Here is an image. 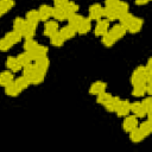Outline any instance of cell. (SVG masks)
<instances>
[{
  "label": "cell",
  "mask_w": 152,
  "mask_h": 152,
  "mask_svg": "<svg viewBox=\"0 0 152 152\" xmlns=\"http://www.w3.org/2000/svg\"><path fill=\"white\" fill-rule=\"evenodd\" d=\"M131 82L133 86H137V84H145L147 82H151V78L146 75V71H145V68L144 66H138L133 74H132V77H131Z\"/></svg>",
  "instance_id": "6da1fadb"
},
{
  "label": "cell",
  "mask_w": 152,
  "mask_h": 152,
  "mask_svg": "<svg viewBox=\"0 0 152 152\" xmlns=\"http://www.w3.org/2000/svg\"><path fill=\"white\" fill-rule=\"evenodd\" d=\"M103 18V7L100 4H94L89 7V19L90 20H100Z\"/></svg>",
  "instance_id": "7a4b0ae2"
},
{
  "label": "cell",
  "mask_w": 152,
  "mask_h": 152,
  "mask_svg": "<svg viewBox=\"0 0 152 152\" xmlns=\"http://www.w3.org/2000/svg\"><path fill=\"white\" fill-rule=\"evenodd\" d=\"M131 112V103L127 101V100H120L116 109H115V113L118 116H127Z\"/></svg>",
  "instance_id": "3957f363"
},
{
  "label": "cell",
  "mask_w": 152,
  "mask_h": 152,
  "mask_svg": "<svg viewBox=\"0 0 152 152\" xmlns=\"http://www.w3.org/2000/svg\"><path fill=\"white\" fill-rule=\"evenodd\" d=\"M108 30H109V21L107 19H100V20H97L94 33L96 36H103L104 33L108 32Z\"/></svg>",
  "instance_id": "277c9868"
},
{
  "label": "cell",
  "mask_w": 152,
  "mask_h": 152,
  "mask_svg": "<svg viewBox=\"0 0 152 152\" xmlns=\"http://www.w3.org/2000/svg\"><path fill=\"white\" fill-rule=\"evenodd\" d=\"M33 65H34V68H36L37 71H40V72L45 74L48 71V69H49L50 61H49V58L46 56L45 57H40V58H37L34 61V64Z\"/></svg>",
  "instance_id": "5b68a950"
},
{
  "label": "cell",
  "mask_w": 152,
  "mask_h": 152,
  "mask_svg": "<svg viewBox=\"0 0 152 152\" xmlns=\"http://www.w3.org/2000/svg\"><path fill=\"white\" fill-rule=\"evenodd\" d=\"M56 32H58V23L57 21H52V20L45 21V25H44V36L51 37Z\"/></svg>",
  "instance_id": "8992f818"
},
{
  "label": "cell",
  "mask_w": 152,
  "mask_h": 152,
  "mask_svg": "<svg viewBox=\"0 0 152 152\" xmlns=\"http://www.w3.org/2000/svg\"><path fill=\"white\" fill-rule=\"evenodd\" d=\"M48 51L49 49L45 46V45H37L32 51H30V55L32 57L33 61H36L37 58H40V57H45L48 55Z\"/></svg>",
  "instance_id": "52a82bcc"
},
{
  "label": "cell",
  "mask_w": 152,
  "mask_h": 152,
  "mask_svg": "<svg viewBox=\"0 0 152 152\" xmlns=\"http://www.w3.org/2000/svg\"><path fill=\"white\" fill-rule=\"evenodd\" d=\"M135 127H138V119H137V116H134V115H132V116H126V119L124 120V122H122V128H124V131H126V132H131L133 128H135Z\"/></svg>",
  "instance_id": "ba28073f"
},
{
  "label": "cell",
  "mask_w": 152,
  "mask_h": 152,
  "mask_svg": "<svg viewBox=\"0 0 152 152\" xmlns=\"http://www.w3.org/2000/svg\"><path fill=\"white\" fill-rule=\"evenodd\" d=\"M131 112L137 116V118H144L147 115L144 106L141 102H133L131 103Z\"/></svg>",
  "instance_id": "9c48e42d"
},
{
  "label": "cell",
  "mask_w": 152,
  "mask_h": 152,
  "mask_svg": "<svg viewBox=\"0 0 152 152\" xmlns=\"http://www.w3.org/2000/svg\"><path fill=\"white\" fill-rule=\"evenodd\" d=\"M38 13H39L40 20L48 21L52 17V7H50L49 5H42L38 10Z\"/></svg>",
  "instance_id": "30bf717a"
},
{
  "label": "cell",
  "mask_w": 152,
  "mask_h": 152,
  "mask_svg": "<svg viewBox=\"0 0 152 152\" xmlns=\"http://www.w3.org/2000/svg\"><path fill=\"white\" fill-rule=\"evenodd\" d=\"M126 27H124L122 25H120V24H118V25H114L110 30H108V32L115 38V40H119L120 38H122L124 36H125V33H126Z\"/></svg>",
  "instance_id": "8fae6325"
},
{
  "label": "cell",
  "mask_w": 152,
  "mask_h": 152,
  "mask_svg": "<svg viewBox=\"0 0 152 152\" xmlns=\"http://www.w3.org/2000/svg\"><path fill=\"white\" fill-rule=\"evenodd\" d=\"M106 88H107L106 82H102V81H96V82H94V83L90 86L89 93H90L91 95H99L100 93L106 91Z\"/></svg>",
  "instance_id": "7c38bea8"
},
{
  "label": "cell",
  "mask_w": 152,
  "mask_h": 152,
  "mask_svg": "<svg viewBox=\"0 0 152 152\" xmlns=\"http://www.w3.org/2000/svg\"><path fill=\"white\" fill-rule=\"evenodd\" d=\"M141 27H142V19L137 18V17H133V20L128 25L127 31L131 32V33H138Z\"/></svg>",
  "instance_id": "4fadbf2b"
},
{
  "label": "cell",
  "mask_w": 152,
  "mask_h": 152,
  "mask_svg": "<svg viewBox=\"0 0 152 152\" xmlns=\"http://www.w3.org/2000/svg\"><path fill=\"white\" fill-rule=\"evenodd\" d=\"M90 28H91V20L89 18H84L81 21V24L77 26L76 32L80 33V34H86V33H88L90 31Z\"/></svg>",
  "instance_id": "5bb4252c"
},
{
  "label": "cell",
  "mask_w": 152,
  "mask_h": 152,
  "mask_svg": "<svg viewBox=\"0 0 152 152\" xmlns=\"http://www.w3.org/2000/svg\"><path fill=\"white\" fill-rule=\"evenodd\" d=\"M6 66H7L8 70L12 71V72H17V71H19V70L21 69V65H20V63L18 62L17 57H8V58L6 59Z\"/></svg>",
  "instance_id": "9a60e30c"
},
{
  "label": "cell",
  "mask_w": 152,
  "mask_h": 152,
  "mask_svg": "<svg viewBox=\"0 0 152 152\" xmlns=\"http://www.w3.org/2000/svg\"><path fill=\"white\" fill-rule=\"evenodd\" d=\"M25 20H26V23H28V24L37 25V24L40 21V18H39V13H38V11H36V10H31V11H28V12L26 13Z\"/></svg>",
  "instance_id": "2e32d148"
},
{
  "label": "cell",
  "mask_w": 152,
  "mask_h": 152,
  "mask_svg": "<svg viewBox=\"0 0 152 152\" xmlns=\"http://www.w3.org/2000/svg\"><path fill=\"white\" fill-rule=\"evenodd\" d=\"M59 34L64 38V40H68V39H71L75 34H76V30L70 26V25H66V26H63L59 31Z\"/></svg>",
  "instance_id": "e0dca14e"
},
{
  "label": "cell",
  "mask_w": 152,
  "mask_h": 152,
  "mask_svg": "<svg viewBox=\"0 0 152 152\" xmlns=\"http://www.w3.org/2000/svg\"><path fill=\"white\" fill-rule=\"evenodd\" d=\"M103 17L108 20V21H114L118 19L116 12L114 10V6H106L103 7Z\"/></svg>",
  "instance_id": "ac0fdd59"
},
{
  "label": "cell",
  "mask_w": 152,
  "mask_h": 152,
  "mask_svg": "<svg viewBox=\"0 0 152 152\" xmlns=\"http://www.w3.org/2000/svg\"><path fill=\"white\" fill-rule=\"evenodd\" d=\"M52 17L57 21H64V20H66V14H65L63 7H61V6H55L52 8Z\"/></svg>",
  "instance_id": "d6986e66"
},
{
  "label": "cell",
  "mask_w": 152,
  "mask_h": 152,
  "mask_svg": "<svg viewBox=\"0 0 152 152\" xmlns=\"http://www.w3.org/2000/svg\"><path fill=\"white\" fill-rule=\"evenodd\" d=\"M5 93H6V95H8V96H11V97H15V96H18L21 91H20V89L15 86V83H14V81H13V82L8 83V84L5 87Z\"/></svg>",
  "instance_id": "ffe728a7"
},
{
  "label": "cell",
  "mask_w": 152,
  "mask_h": 152,
  "mask_svg": "<svg viewBox=\"0 0 152 152\" xmlns=\"http://www.w3.org/2000/svg\"><path fill=\"white\" fill-rule=\"evenodd\" d=\"M129 133V139H131V141L132 142H140L144 138H145V135L142 134V132L139 129V127H135V128H133L131 132H128Z\"/></svg>",
  "instance_id": "44dd1931"
},
{
  "label": "cell",
  "mask_w": 152,
  "mask_h": 152,
  "mask_svg": "<svg viewBox=\"0 0 152 152\" xmlns=\"http://www.w3.org/2000/svg\"><path fill=\"white\" fill-rule=\"evenodd\" d=\"M114 10L116 12V15H118V19L124 15L125 13L128 12V4L127 2H124V1H118L115 5H114Z\"/></svg>",
  "instance_id": "7402d4cb"
},
{
  "label": "cell",
  "mask_w": 152,
  "mask_h": 152,
  "mask_svg": "<svg viewBox=\"0 0 152 152\" xmlns=\"http://www.w3.org/2000/svg\"><path fill=\"white\" fill-rule=\"evenodd\" d=\"M63 10H64V12H65V14H66V18H68V17H70V15L77 13V11H78V5L75 4V2H72V1H68V2L63 6Z\"/></svg>",
  "instance_id": "603a6c76"
},
{
  "label": "cell",
  "mask_w": 152,
  "mask_h": 152,
  "mask_svg": "<svg viewBox=\"0 0 152 152\" xmlns=\"http://www.w3.org/2000/svg\"><path fill=\"white\" fill-rule=\"evenodd\" d=\"M21 34L19 33V32H17V31H11V32H7L6 33V36H5V39L7 40V42H10L12 45H14V44H17V43H19L20 40H21Z\"/></svg>",
  "instance_id": "cb8c5ba5"
},
{
  "label": "cell",
  "mask_w": 152,
  "mask_h": 152,
  "mask_svg": "<svg viewBox=\"0 0 152 152\" xmlns=\"http://www.w3.org/2000/svg\"><path fill=\"white\" fill-rule=\"evenodd\" d=\"M13 81H14V77H13L12 71H2L0 74V86L6 87L8 83H11Z\"/></svg>",
  "instance_id": "d4e9b609"
},
{
  "label": "cell",
  "mask_w": 152,
  "mask_h": 152,
  "mask_svg": "<svg viewBox=\"0 0 152 152\" xmlns=\"http://www.w3.org/2000/svg\"><path fill=\"white\" fill-rule=\"evenodd\" d=\"M34 34H36V25L26 23V25H25V27L21 32V36L25 37L26 39H28V38H33Z\"/></svg>",
  "instance_id": "484cf974"
},
{
  "label": "cell",
  "mask_w": 152,
  "mask_h": 152,
  "mask_svg": "<svg viewBox=\"0 0 152 152\" xmlns=\"http://www.w3.org/2000/svg\"><path fill=\"white\" fill-rule=\"evenodd\" d=\"M68 19V25H70V26H72L75 30L77 28V26L81 24V21L84 19V17H82V15H80V14H77V13H75V14H72V15H70V17H68L66 18Z\"/></svg>",
  "instance_id": "4316f807"
},
{
  "label": "cell",
  "mask_w": 152,
  "mask_h": 152,
  "mask_svg": "<svg viewBox=\"0 0 152 152\" xmlns=\"http://www.w3.org/2000/svg\"><path fill=\"white\" fill-rule=\"evenodd\" d=\"M17 59H18V62L20 63L21 66H25V65L30 64V63L33 61L32 57H31V55H30V52H27V51H25V52H23V53H19V56L17 57Z\"/></svg>",
  "instance_id": "83f0119b"
},
{
  "label": "cell",
  "mask_w": 152,
  "mask_h": 152,
  "mask_svg": "<svg viewBox=\"0 0 152 152\" xmlns=\"http://www.w3.org/2000/svg\"><path fill=\"white\" fill-rule=\"evenodd\" d=\"M44 77H45V74H43V72L36 70V71L33 72V75L28 78V81H30L31 84H40V83H43Z\"/></svg>",
  "instance_id": "f1b7e54d"
},
{
  "label": "cell",
  "mask_w": 152,
  "mask_h": 152,
  "mask_svg": "<svg viewBox=\"0 0 152 152\" xmlns=\"http://www.w3.org/2000/svg\"><path fill=\"white\" fill-rule=\"evenodd\" d=\"M50 43H51V45H53L56 48H61L64 44V38L59 34V32H56L55 34H52L50 37Z\"/></svg>",
  "instance_id": "f546056e"
},
{
  "label": "cell",
  "mask_w": 152,
  "mask_h": 152,
  "mask_svg": "<svg viewBox=\"0 0 152 152\" xmlns=\"http://www.w3.org/2000/svg\"><path fill=\"white\" fill-rule=\"evenodd\" d=\"M25 25H26V20L18 17V18H15L14 21H13V31H17V32H19V33L21 34V32H23Z\"/></svg>",
  "instance_id": "4dcf8cb0"
},
{
  "label": "cell",
  "mask_w": 152,
  "mask_h": 152,
  "mask_svg": "<svg viewBox=\"0 0 152 152\" xmlns=\"http://www.w3.org/2000/svg\"><path fill=\"white\" fill-rule=\"evenodd\" d=\"M102 38H101V42H102V44L106 46V48H110V46H113L114 44H115V38L109 33V32H107V33H104L103 36H101Z\"/></svg>",
  "instance_id": "1f68e13d"
},
{
  "label": "cell",
  "mask_w": 152,
  "mask_h": 152,
  "mask_svg": "<svg viewBox=\"0 0 152 152\" xmlns=\"http://www.w3.org/2000/svg\"><path fill=\"white\" fill-rule=\"evenodd\" d=\"M119 102H120V99L119 97H110V100L104 104V107H106V109L108 110V112H115V109H116V107H118V104H119Z\"/></svg>",
  "instance_id": "d6a6232c"
},
{
  "label": "cell",
  "mask_w": 152,
  "mask_h": 152,
  "mask_svg": "<svg viewBox=\"0 0 152 152\" xmlns=\"http://www.w3.org/2000/svg\"><path fill=\"white\" fill-rule=\"evenodd\" d=\"M14 83H15V86L20 89V91H23L24 89H26L31 83H30V81L25 77V76H21V77H19V78H17L15 81H14Z\"/></svg>",
  "instance_id": "836d02e7"
},
{
  "label": "cell",
  "mask_w": 152,
  "mask_h": 152,
  "mask_svg": "<svg viewBox=\"0 0 152 152\" xmlns=\"http://www.w3.org/2000/svg\"><path fill=\"white\" fill-rule=\"evenodd\" d=\"M145 94H146L145 84H137V86L133 87V90H132V95L133 96H135V97H142Z\"/></svg>",
  "instance_id": "e575fe53"
},
{
  "label": "cell",
  "mask_w": 152,
  "mask_h": 152,
  "mask_svg": "<svg viewBox=\"0 0 152 152\" xmlns=\"http://www.w3.org/2000/svg\"><path fill=\"white\" fill-rule=\"evenodd\" d=\"M139 129L142 132V134H144L145 137L150 135V133L152 132V124H151V121L147 120V121H144L142 124H140Z\"/></svg>",
  "instance_id": "d590c367"
},
{
  "label": "cell",
  "mask_w": 152,
  "mask_h": 152,
  "mask_svg": "<svg viewBox=\"0 0 152 152\" xmlns=\"http://www.w3.org/2000/svg\"><path fill=\"white\" fill-rule=\"evenodd\" d=\"M119 20H120V25H122L124 27H126V30H127V27H128V25L131 24V21L133 20V15L131 14V13H125L124 15H121L120 18H119Z\"/></svg>",
  "instance_id": "8d00e7d4"
},
{
  "label": "cell",
  "mask_w": 152,
  "mask_h": 152,
  "mask_svg": "<svg viewBox=\"0 0 152 152\" xmlns=\"http://www.w3.org/2000/svg\"><path fill=\"white\" fill-rule=\"evenodd\" d=\"M0 7L6 13L14 7V0H0Z\"/></svg>",
  "instance_id": "74e56055"
},
{
  "label": "cell",
  "mask_w": 152,
  "mask_h": 152,
  "mask_svg": "<svg viewBox=\"0 0 152 152\" xmlns=\"http://www.w3.org/2000/svg\"><path fill=\"white\" fill-rule=\"evenodd\" d=\"M36 71V68H34V65L33 64H27V65H25L24 66V69H23V76H25L27 80L33 75V72Z\"/></svg>",
  "instance_id": "f35d334b"
},
{
  "label": "cell",
  "mask_w": 152,
  "mask_h": 152,
  "mask_svg": "<svg viewBox=\"0 0 152 152\" xmlns=\"http://www.w3.org/2000/svg\"><path fill=\"white\" fill-rule=\"evenodd\" d=\"M110 97H112V95L109 94V93H106V91H102V93H100L99 95H97V103H100V104H106L109 100H110Z\"/></svg>",
  "instance_id": "ab89813d"
},
{
  "label": "cell",
  "mask_w": 152,
  "mask_h": 152,
  "mask_svg": "<svg viewBox=\"0 0 152 152\" xmlns=\"http://www.w3.org/2000/svg\"><path fill=\"white\" fill-rule=\"evenodd\" d=\"M37 45H38V44H37L36 40H33L32 38H28V39H26L25 43H24V49H25V51L30 52V51H32Z\"/></svg>",
  "instance_id": "60d3db41"
},
{
  "label": "cell",
  "mask_w": 152,
  "mask_h": 152,
  "mask_svg": "<svg viewBox=\"0 0 152 152\" xmlns=\"http://www.w3.org/2000/svg\"><path fill=\"white\" fill-rule=\"evenodd\" d=\"M141 103H142V106H144V108H145L147 115H150V114H151V110H152V99L148 96V97L144 99Z\"/></svg>",
  "instance_id": "b9f144b4"
},
{
  "label": "cell",
  "mask_w": 152,
  "mask_h": 152,
  "mask_svg": "<svg viewBox=\"0 0 152 152\" xmlns=\"http://www.w3.org/2000/svg\"><path fill=\"white\" fill-rule=\"evenodd\" d=\"M12 48V44L10 42H7L5 38L0 39V51H7Z\"/></svg>",
  "instance_id": "7bdbcfd3"
},
{
  "label": "cell",
  "mask_w": 152,
  "mask_h": 152,
  "mask_svg": "<svg viewBox=\"0 0 152 152\" xmlns=\"http://www.w3.org/2000/svg\"><path fill=\"white\" fill-rule=\"evenodd\" d=\"M68 1H69V0H53L55 6H61V7H63Z\"/></svg>",
  "instance_id": "ee69618b"
},
{
  "label": "cell",
  "mask_w": 152,
  "mask_h": 152,
  "mask_svg": "<svg viewBox=\"0 0 152 152\" xmlns=\"http://www.w3.org/2000/svg\"><path fill=\"white\" fill-rule=\"evenodd\" d=\"M118 1H120V0H104V2H106V6H114Z\"/></svg>",
  "instance_id": "f6af8a7d"
},
{
  "label": "cell",
  "mask_w": 152,
  "mask_h": 152,
  "mask_svg": "<svg viewBox=\"0 0 152 152\" xmlns=\"http://www.w3.org/2000/svg\"><path fill=\"white\" fill-rule=\"evenodd\" d=\"M150 1H151V0H135V4L141 6V5H146V4H148Z\"/></svg>",
  "instance_id": "bcb514c9"
},
{
  "label": "cell",
  "mask_w": 152,
  "mask_h": 152,
  "mask_svg": "<svg viewBox=\"0 0 152 152\" xmlns=\"http://www.w3.org/2000/svg\"><path fill=\"white\" fill-rule=\"evenodd\" d=\"M4 14H5V12H4V11L1 10V7H0V17H2Z\"/></svg>",
  "instance_id": "7dc6e473"
}]
</instances>
